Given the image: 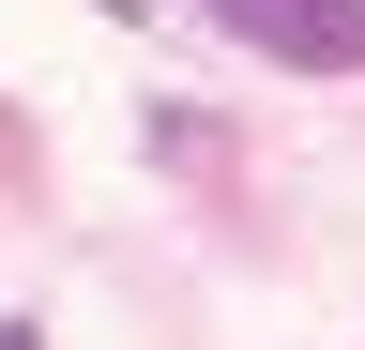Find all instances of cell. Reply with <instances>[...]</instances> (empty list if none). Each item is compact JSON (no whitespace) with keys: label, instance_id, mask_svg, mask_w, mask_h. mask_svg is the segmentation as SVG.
Segmentation results:
<instances>
[{"label":"cell","instance_id":"cell-1","mask_svg":"<svg viewBox=\"0 0 365 350\" xmlns=\"http://www.w3.org/2000/svg\"><path fill=\"white\" fill-rule=\"evenodd\" d=\"M198 16L289 76H365V0H198Z\"/></svg>","mask_w":365,"mask_h":350},{"label":"cell","instance_id":"cell-2","mask_svg":"<svg viewBox=\"0 0 365 350\" xmlns=\"http://www.w3.org/2000/svg\"><path fill=\"white\" fill-rule=\"evenodd\" d=\"M0 350H46V335H31V320H0Z\"/></svg>","mask_w":365,"mask_h":350}]
</instances>
